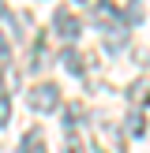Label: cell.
<instances>
[{"instance_id": "15", "label": "cell", "mask_w": 150, "mask_h": 153, "mask_svg": "<svg viewBox=\"0 0 150 153\" xmlns=\"http://www.w3.org/2000/svg\"><path fill=\"white\" fill-rule=\"evenodd\" d=\"M0 71H4V64H0Z\"/></svg>"}, {"instance_id": "8", "label": "cell", "mask_w": 150, "mask_h": 153, "mask_svg": "<svg viewBox=\"0 0 150 153\" xmlns=\"http://www.w3.org/2000/svg\"><path fill=\"white\" fill-rule=\"evenodd\" d=\"M41 142H45L41 127H34V131H26V134H22V146H19V153H41Z\"/></svg>"}, {"instance_id": "5", "label": "cell", "mask_w": 150, "mask_h": 153, "mask_svg": "<svg viewBox=\"0 0 150 153\" xmlns=\"http://www.w3.org/2000/svg\"><path fill=\"white\" fill-rule=\"evenodd\" d=\"M128 101H131V105H150V79H146V75L128 86Z\"/></svg>"}, {"instance_id": "1", "label": "cell", "mask_w": 150, "mask_h": 153, "mask_svg": "<svg viewBox=\"0 0 150 153\" xmlns=\"http://www.w3.org/2000/svg\"><path fill=\"white\" fill-rule=\"evenodd\" d=\"M26 105L34 112H56L60 108V86L56 82H38V86L26 94Z\"/></svg>"}, {"instance_id": "4", "label": "cell", "mask_w": 150, "mask_h": 153, "mask_svg": "<svg viewBox=\"0 0 150 153\" xmlns=\"http://www.w3.org/2000/svg\"><path fill=\"white\" fill-rule=\"evenodd\" d=\"M101 45H105V52H120L128 45V26H120L116 19L105 22V26H101Z\"/></svg>"}, {"instance_id": "7", "label": "cell", "mask_w": 150, "mask_h": 153, "mask_svg": "<svg viewBox=\"0 0 150 153\" xmlns=\"http://www.w3.org/2000/svg\"><path fill=\"white\" fill-rule=\"evenodd\" d=\"M124 134H135V138H142L146 134V120H142V112H128V120H124Z\"/></svg>"}, {"instance_id": "12", "label": "cell", "mask_w": 150, "mask_h": 153, "mask_svg": "<svg viewBox=\"0 0 150 153\" xmlns=\"http://www.w3.org/2000/svg\"><path fill=\"white\" fill-rule=\"evenodd\" d=\"M68 153H82V142H79V134H68Z\"/></svg>"}, {"instance_id": "10", "label": "cell", "mask_w": 150, "mask_h": 153, "mask_svg": "<svg viewBox=\"0 0 150 153\" xmlns=\"http://www.w3.org/2000/svg\"><path fill=\"white\" fill-rule=\"evenodd\" d=\"M79 116H82V108H79V105H68V108H64V131H68V134L75 131V123H79Z\"/></svg>"}, {"instance_id": "6", "label": "cell", "mask_w": 150, "mask_h": 153, "mask_svg": "<svg viewBox=\"0 0 150 153\" xmlns=\"http://www.w3.org/2000/svg\"><path fill=\"white\" fill-rule=\"evenodd\" d=\"M60 64H64V71H68V75H82V64H86V60H82L79 52H75L71 45H68V49L60 52Z\"/></svg>"}, {"instance_id": "14", "label": "cell", "mask_w": 150, "mask_h": 153, "mask_svg": "<svg viewBox=\"0 0 150 153\" xmlns=\"http://www.w3.org/2000/svg\"><path fill=\"white\" fill-rule=\"evenodd\" d=\"M4 15H8V4H0V19H4Z\"/></svg>"}, {"instance_id": "9", "label": "cell", "mask_w": 150, "mask_h": 153, "mask_svg": "<svg viewBox=\"0 0 150 153\" xmlns=\"http://www.w3.org/2000/svg\"><path fill=\"white\" fill-rule=\"evenodd\" d=\"M45 56H49V52H45V37H38V41H34V52H30V71H38V67H41V60Z\"/></svg>"}, {"instance_id": "13", "label": "cell", "mask_w": 150, "mask_h": 153, "mask_svg": "<svg viewBox=\"0 0 150 153\" xmlns=\"http://www.w3.org/2000/svg\"><path fill=\"white\" fill-rule=\"evenodd\" d=\"M8 49H11V45H8V37L0 34V64H4V60H8Z\"/></svg>"}, {"instance_id": "11", "label": "cell", "mask_w": 150, "mask_h": 153, "mask_svg": "<svg viewBox=\"0 0 150 153\" xmlns=\"http://www.w3.org/2000/svg\"><path fill=\"white\" fill-rule=\"evenodd\" d=\"M8 120H11V97H8V94H0V127H4Z\"/></svg>"}, {"instance_id": "2", "label": "cell", "mask_w": 150, "mask_h": 153, "mask_svg": "<svg viewBox=\"0 0 150 153\" xmlns=\"http://www.w3.org/2000/svg\"><path fill=\"white\" fill-rule=\"evenodd\" d=\"M52 30H56L64 41H75L79 30H82V19L71 11V7H56V11H52Z\"/></svg>"}, {"instance_id": "3", "label": "cell", "mask_w": 150, "mask_h": 153, "mask_svg": "<svg viewBox=\"0 0 150 153\" xmlns=\"http://www.w3.org/2000/svg\"><path fill=\"white\" fill-rule=\"evenodd\" d=\"M98 153H124V131L116 123H98Z\"/></svg>"}]
</instances>
